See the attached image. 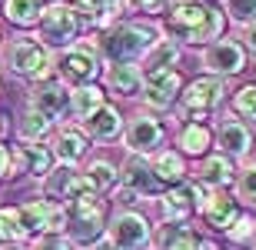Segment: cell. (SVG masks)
<instances>
[{"label":"cell","instance_id":"1","mask_svg":"<svg viewBox=\"0 0 256 250\" xmlns=\"http://www.w3.org/2000/svg\"><path fill=\"white\" fill-rule=\"evenodd\" d=\"M223 10L210 7L203 0H176L166 17V34L170 40H183V44H206V40H216L223 34Z\"/></svg>","mask_w":256,"mask_h":250},{"label":"cell","instance_id":"2","mask_svg":"<svg viewBox=\"0 0 256 250\" xmlns=\"http://www.w3.org/2000/svg\"><path fill=\"white\" fill-rule=\"evenodd\" d=\"M153 44H156V27H150V24H116L104 34L100 54L110 64H136L153 50Z\"/></svg>","mask_w":256,"mask_h":250},{"label":"cell","instance_id":"3","mask_svg":"<svg viewBox=\"0 0 256 250\" xmlns=\"http://www.w3.org/2000/svg\"><path fill=\"white\" fill-rule=\"evenodd\" d=\"M104 230H106V207L94 190H86L84 197H76L66 207V233L74 243L94 247L96 240H104Z\"/></svg>","mask_w":256,"mask_h":250},{"label":"cell","instance_id":"4","mask_svg":"<svg viewBox=\"0 0 256 250\" xmlns=\"http://www.w3.org/2000/svg\"><path fill=\"white\" fill-rule=\"evenodd\" d=\"M4 60L17 77L34 80V84H47L54 74V54L37 37H14L4 50Z\"/></svg>","mask_w":256,"mask_h":250},{"label":"cell","instance_id":"5","mask_svg":"<svg viewBox=\"0 0 256 250\" xmlns=\"http://www.w3.org/2000/svg\"><path fill=\"white\" fill-rule=\"evenodd\" d=\"M40 44L44 47H74V40L80 37L84 30V14L74 7V4H64V0H54V4H44V14H40Z\"/></svg>","mask_w":256,"mask_h":250},{"label":"cell","instance_id":"6","mask_svg":"<svg viewBox=\"0 0 256 250\" xmlns=\"http://www.w3.org/2000/svg\"><path fill=\"white\" fill-rule=\"evenodd\" d=\"M54 67H57V74L66 84L86 87V84H94L96 74H100V57H96V50L90 44H74V47H66L57 57Z\"/></svg>","mask_w":256,"mask_h":250},{"label":"cell","instance_id":"7","mask_svg":"<svg viewBox=\"0 0 256 250\" xmlns=\"http://www.w3.org/2000/svg\"><path fill=\"white\" fill-rule=\"evenodd\" d=\"M193 193H196V210L203 213V220H206L213 230H230V227L240 220L236 200H230L223 190H210L203 183H193Z\"/></svg>","mask_w":256,"mask_h":250},{"label":"cell","instance_id":"8","mask_svg":"<svg viewBox=\"0 0 256 250\" xmlns=\"http://www.w3.org/2000/svg\"><path fill=\"white\" fill-rule=\"evenodd\" d=\"M20 217H24L27 233L57 237L60 230H66V207H60L54 200H27L20 207Z\"/></svg>","mask_w":256,"mask_h":250},{"label":"cell","instance_id":"9","mask_svg":"<svg viewBox=\"0 0 256 250\" xmlns=\"http://www.w3.org/2000/svg\"><path fill=\"white\" fill-rule=\"evenodd\" d=\"M223 80L220 77H200L193 80V84H186V90H183V107H186V114L196 117V124L203 120V117L210 114V110H216L220 104H223Z\"/></svg>","mask_w":256,"mask_h":250},{"label":"cell","instance_id":"10","mask_svg":"<svg viewBox=\"0 0 256 250\" xmlns=\"http://www.w3.org/2000/svg\"><path fill=\"white\" fill-rule=\"evenodd\" d=\"M90 190L84 180V173H76L74 167H54V170L44 177V193H47V200L60 203V207H70L76 197H84Z\"/></svg>","mask_w":256,"mask_h":250},{"label":"cell","instance_id":"11","mask_svg":"<svg viewBox=\"0 0 256 250\" xmlns=\"http://www.w3.org/2000/svg\"><path fill=\"white\" fill-rule=\"evenodd\" d=\"M110 243L116 250H143L150 243V223H146V217H140V213H133V210L116 213L114 223H110Z\"/></svg>","mask_w":256,"mask_h":250},{"label":"cell","instance_id":"12","mask_svg":"<svg viewBox=\"0 0 256 250\" xmlns=\"http://www.w3.org/2000/svg\"><path fill=\"white\" fill-rule=\"evenodd\" d=\"M203 67L213 70L216 77H233V74H240V70L246 67V54L233 40H216L203 54Z\"/></svg>","mask_w":256,"mask_h":250},{"label":"cell","instance_id":"13","mask_svg":"<svg viewBox=\"0 0 256 250\" xmlns=\"http://www.w3.org/2000/svg\"><path fill=\"white\" fill-rule=\"evenodd\" d=\"M160 144H163V127H160V120H156V117H150V114L133 117L130 127H126V147H130V154H136V157L153 154Z\"/></svg>","mask_w":256,"mask_h":250},{"label":"cell","instance_id":"14","mask_svg":"<svg viewBox=\"0 0 256 250\" xmlns=\"http://www.w3.org/2000/svg\"><path fill=\"white\" fill-rule=\"evenodd\" d=\"M124 183H126V190H130L133 197H156V193L163 190V183L156 180V173H153V164L146 157H136V154L124 164Z\"/></svg>","mask_w":256,"mask_h":250},{"label":"cell","instance_id":"15","mask_svg":"<svg viewBox=\"0 0 256 250\" xmlns=\"http://www.w3.org/2000/svg\"><path fill=\"white\" fill-rule=\"evenodd\" d=\"M183 90V77L176 70H166V74H153V77L143 80V100L156 110H166V107L180 97Z\"/></svg>","mask_w":256,"mask_h":250},{"label":"cell","instance_id":"16","mask_svg":"<svg viewBox=\"0 0 256 250\" xmlns=\"http://www.w3.org/2000/svg\"><path fill=\"white\" fill-rule=\"evenodd\" d=\"M30 110L44 114L47 120H60L70 110V90H64V84H40L30 97Z\"/></svg>","mask_w":256,"mask_h":250},{"label":"cell","instance_id":"17","mask_svg":"<svg viewBox=\"0 0 256 250\" xmlns=\"http://www.w3.org/2000/svg\"><path fill=\"white\" fill-rule=\"evenodd\" d=\"M193 210H196V193H193L190 183L170 187L163 193V220L166 223H183Z\"/></svg>","mask_w":256,"mask_h":250},{"label":"cell","instance_id":"18","mask_svg":"<svg viewBox=\"0 0 256 250\" xmlns=\"http://www.w3.org/2000/svg\"><path fill=\"white\" fill-rule=\"evenodd\" d=\"M84 130L94 140H116L120 137V130H124V117H120V110L110 104H104L96 114H90L84 120Z\"/></svg>","mask_w":256,"mask_h":250},{"label":"cell","instance_id":"19","mask_svg":"<svg viewBox=\"0 0 256 250\" xmlns=\"http://www.w3.org/2000/svg\"><path fill=\"white\" fill-rule=\"evenodd\" d=\"M86 134H80L76 127H64L57 134V140H54V160H60L64 167H74L84 160L86 154Z\"/></svg>","mask_w":256,"mask_h":250},{"label":"cell","instance_id":"20","mask_svg":"<svg viewBox=\"0 0 256 250\" xmlns=\"http://www.w3.org/2000/svg\"><path fill=\"white\" fill-rule=\"evenodd\" d=\"M106 87L116 97H136L143 90V70L136 64H110L106 70Z\"/></svg>","mask_w":256,"mask_h":250},{"label":"cell","instance_id":"21","mask_svg":"<svg viewBox=\"0 0 256 250\" xmlns=\"http://www.w3.org/2000/svg\"><path fill=\"white\" fill-rule=\"evenodd\" d=\"M200 183L203 187H210V190H223V187H230V183L236 180V170H233V160L223 154H213L206 157L203 164H200Z\"/></svg>","mask_w":256,"mask_h":250},{"label":"cell","instance_id":"22","mask_svg":"<svg viewBox=\"0 0 256 250\" xmlns=\"http://www.w3.org/2000/svg\"><path fill=\"white\" fill-rule=\"evenodd\" d=\"M216 144L223 147V157H243L253 144V137L240 120H223L216 130Z\"/></svg>","mask_w":256,"mask_h":250},{"label":"cell","instance_id":"23","mask_svg":"<svg viewBox=\"0 0 256 250\" xmlns=\"http://www.w3.org/2000/svg\"><path fill=\"white\" fill-rule=\"evenodd\" d=\"M180 60V44H173V40H156L153 44V50L143 57V80L153 77V74H166V70H173V64Z\"/></svg>","mask_w":256,"mask_h":250},{"label":"cell","instance_id":"24","mask_svg":"<svg viewBox=\"0 0 256 250\" xmlns=\"http://www.w3.org/2000/svg\"><path fill=\"white\" fill-rule=\"evenodd\" d=\"M153 173H156V180L166 187H180L183 177H186V164H183V157L176 150H163L156 160H153Z\"/></svg>","mask_w":256,"mask_h":250},{"label":"cell","instance_id":"25","mask_svg":"<svg viewBox=\"0 0 256 250\" xmlns=\"http://www.w3.org/2000/svg\"><path fill=\"white\" fill-rule=\"evenodd\" d=\"M40 14H44V0H4V17L17 27L40 24Z\"/></svg>","mask_w":256,"mask_h":250},{"label":"cell","instance_id":"26","mask_svg":"<svg viewBox=\"0 0 256 250\" xmlns=\"http://www.w3.org/2000/svg\"><path fill=\"white\" fill-rule=\"evenodd\" d=\"M104 104H106V97H104V90H100L96 84L74 87V94H70V107H74V114L80 117V120H86L90 114H96Z\"/></svg>","mask_w":256,"mask_h":250},{"label":"cell","instance_id":"27","mask_svg":"<svg viewBox=\"0 0 256 250\" xmlns=\"http://www.w3.org/2000/svg\"><path fill=\"white\" fill-rule=\"evenodd\" d=\"M210 144H213V134H210V127L206 124H186L180 130V150L183 154H190V157H203L210 150Z\"/></svg>","mask_w":256,"mask_h":250},{"label":"cell","instance_id":"28","mask_svg":"<svg viewBox=\"0 0 256 250\" xmlns=\"http://www.w3.org/2000/svg\"><path fill=\"white\" fill-rule=\"evenodd\" d=\"M84 180H86V187L100 197V193H106V190H114V187H116L120 173H116V167L110 164V160H94V164L86 167Z\"/></svg>","mask_w":256,"mask_h":250},{"label":"cell","instance_id":"29","mask_svg":"<svg viewBox=\"0 0 256 250\" xmlns=\"http://www.w3.org/2000/svg\"><path fill=\"white\" fill-rule=\"evenodd\" d=\"M20 157H24V170L34 173V177H47L54 170V150L44 144H27L20 147Z\"/></svg>","mask_w":256,"mask_h":250},{"label":"cell","instance_id":"30","mask_svg":"<svg viewBox=\"0 0 256 250\" xmlns=\"http://www.w3.org/2000/svg\"><path fill=\"white\" fill-rule=\"evenodd\" d=\"M0 240H7V243L27 240V227H24L20 207H0Z\"/></svg>","mask_w":256,"mask_h":250},{"label":"cell","instance_id":"31","mask_svg":"<svg viewBox=\"0 0 256 250\" xmlns=\"http://www.w3.org/2000/svg\"><path fill=\"white\" fill-rule=\"evenodd\" d=\"M160 250H200V240L180 223H166L160 230Z\"/></svg>","mask_w":256,"mask_h":250},{"label":"cell","instance_id":"32","mask_svg":"<svg viewBox=\"0 0 256 250\" xmlns=\"http://www.w3.org/2000/svg\"><path fill=\"white\" fill-rule=\"evenodd\" d=\"M50 127H54V120H47L44 114H37V110H30V107H27L24 124H20V137H24L27 144H40V140L50 134Z\"/></svg>","mask_w":256,"mask_h":250},{"label":"cell","instance_id":"33","mask_svg":"<svg viewBox=\"0 0 256 250\" xmlns=\"http://www.w3.org/2000/svg\"><path fill=\"white\" fill-rule=\"evenodd\" d=\"M17 173H24V157H20V147L0 144V177H17Z\"/></svg>","mask_w":256,"mask_h":250},{"label":"cell","instance_id":"34","mask_svg":"<svg viewBox=\"0 0 256 250\" xmlns=\"http://www.w3.org/2000/svg\"><path fill=\"white\" fill-rule=\"evenodd\" d=\"M233 107H236V114H240V117H246V120H256V84L240 87L236 97H233Z\"/></svg>","mask_w":256,"mask_h":250},{"label":"cell","instance_id":"35","mask_svg":"<svg viewBox=\"0 0 256 250\" xmlns=\"http://www.w3.org/2000/svg\"><path fill=\"white\" fill-rule=\"evenodd\" d=\"M226 14L240 24H253L256 20V0H226Z\"/></svg>","mask_w":256,"mask_h":250},{"label":"cell","instance_id":"36","mask_svg":"<svg viewBox=\"0 0 256 250\" xmlns=\"http://www.w3.org/2000/svg\"><path fill=\"white\" fill-rule=\"evenodd\" d=\"M236 190H240V197H243L246 203H256V164H250L246 170H240Z\"/></svg>","mask_w":256,"mask_h":250},{"label":"cell","instance_id":"37","mask_svg":"<svg viewBox=\"0 0 256 250\" xmlns=\"http://www.w3.org/2000/svg\"><path fill=\"white\" fill-rule=\"evenodd\" d=\"M253 230H256V220H253V217H240V220L233 223L226 233H230V240L243 243V240H250V237H253Z\"/></svg>","mask_w":256,"mask_h":250},{"label":"cell","instance_id":"38","mask_svg":"<svg viewBox=\"0 0 256 250\" xmlns=\"http://www.w3.org/2000/svg\"><path fill=\"white\" fill-rule=\"evenodd\" d=\"M76 10L84 14H104V10H114V0H76Z\"/></svg>","mask_w":256,"mask_h":250},{"label":"cell","instance_id":"39","mask_svg":"<svg viewBox=\"0 0 256 250\" xmlns=\"http://www.w3.org/2000/svg\"><path fill=\"white\" fill-rule=\"evenodd\" d=\"M34 250H70V243L64 237H44V240L34 243Z\"/></svg>","mask_w":256,"mask_h":250},{"label":"cell","instance_id":"40","mask_svg":"<svg viewBox=\"0 0 256 250\" xmlns=\"http://www.w3.org/2000/svg\"><path fill=\"white\" fill-rule=\"evenodd\" d=\"M243 44H246V47H250V50L256 54V20L243 27Z\"/></svg>","mask_w":256,"mask_h":250},{"label":"cell","instance_id":"41","mask_svg":"<svg viewBox=\"0 0 256 250\" xmlns=\"http://www.w3.org/2000/svg\"><path fill=\"white\" fill-rule=\"evenodd\" d=\"M163 0H133V7H143V10H153V7H160Z\"/></svg>","mask_w":256,"mask_h":250},{"label":"cell","instance_id":"42","mask_svg":"<svg viewBox=\"0 0 256 250\" xmlns=\"http://www.w3.org/2000/svg\"><path fill=\"white\" fill-rule=\"evenodd\" d=\"M90 250H116V247H114V243H110V240H96V243H94V247H90Z\"/></svg>","mask_w":256,"mask_h":250},{"label":"cell","instance_id":"43","mask_svg":"<svg viewBox=\"0 0 256 250\" xmlns=\"http://www.w3.org/2000/svg\"><path fill=\"white\" fill-rule=\"evenodd\" d=\"M4 137H7V117L0 114V140H4Z\"/></svg>","mask_w":256,"mask_h":250},{"label":"cell","instance_id":"44","mask_svg":"<svg viewBox=\"0 0 256 250\" xmlns=\"http://www.w3.org/2000/svg\"><path fill=\"white\" fill-rule=\"evenodd\" d=\"M0 250H20V247H17V243H10V247H0Z\"/></svg>","mask_w":256,"mask_h":250},{"label":"cell","instance_id":"45","mask_svg":"<svg viewBox=\"0 0 256 250\" xmlns=\"http://www.w3.org/2000/svg\"><path fill=\"white\" fill-rule=\"evenodd\" d=\"M0 90H4V87H0Z\"/></svg>","mask_w":256,"mask_h":250}]
</instances>
